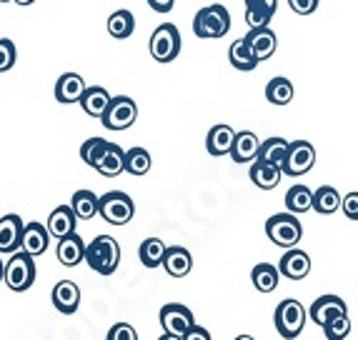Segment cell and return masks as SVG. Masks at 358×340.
<instances>
[{"instance_id": "44dd1931", "label": "cell", "mask_w": 358, "mask_h": 340, "mask_svg": "<svg viewBox=\"0 0 358 340\" xmlns=\"http://www.w3.org/2000/svg\"><path fill=\"white\" fill-rule=\"evenodd\" d=\"M110 93H108L106 88H101V85H85L83 96H80V108H83V113L90 115V118H101L103 110L108 108V103H110Z\"/></svg>"}, {"instance_id": "f546056e", "label": "cell", "mask_w": 358, "mask_h": 340, "mask_svg": "<svg viewBox=\"0 0 358 340\" xmlns=\"http://www.w3.org/2000/svg\"><path fill=\"white\" fill-rule=\"evenodd\" d=\"M136 30V18H133L131 10H115L110 18H108V33L115 38V40H126V38L133 36Z\"/></svg>"}, {"instance_id": "bcb514c9", "label": "cell", "mask_w": 358, "mask_h": 340, "mask_svg": "<svg viewBox=\"0 0 358 340\" xmlns=\"http://www.w3.org/2000/svg\"><path fill=\"white\" fill-rule=\"evenodd\" d=\"M158 340H183V338H178V335H171V333H166V335H161Z\"/></svg>"}, {"instance_id": "8992f818", "label": "cell", "mask_w": 358, "mask_h": 340, "mask_svg": "<svg viewBox=\"0 0 358 340\" xmlns=\"http://www.w3.org/2000/svg\"><path fill=\"white\" fill-rule=\"evenodd\" d=\"M98 215H103V221L110 223V226H126L136 215V205H133L131 195L120 191H110L98 198Z\"/></svg>"}, {"instance_id": "74e56055", "label": "cell", "mask_w": 358, "mask_h": 340, "mask_svg": "<svg viewBox=\"0 0 358 340\" xmlns=\"http://www.w3.org/2000/svg\"><path fill=\"white\" fill-rule=\"evenodd\" d=\"M273 15H275V13L266 10V8L245 6V23H248V28H266Z\"/></svg>"}, {"instance_id": "7c38bea8", "label": "cell", "mask_w": 358, "mask_h": 340, "mask_svg": "<svg viewBox=\"0 0 358 340\" xmlns=\"http://www.w3.org/2000/svg\"><path fill=\"white\" fill-rule=\"evenodd\" d=\"M278 273L286 275L288 281H303L310 273V258L308 253L299 251V248H286V256L281 258Z\"/></svg>"}, {"instance_id": "5b68a950", "label": "cell", "mask_w": 358, "mask_h": 340, "mask_svg": "<svg viewBox=\"0 0 358 340\" xmlns=\"http://www.w3.org/2000/svg\"><path fill=\"white\" fill-rule=\"evenodd\" d=\"M306 318H308V313H306L303 305H301L299 300L288 298V300H283V303H278V308H275V316H273L275 330L286 340L299 338V335L303 333Z\"/></svg>"}, {"instance_id": "2e32d148", "label": "cell", "mask_w": 358, "mask_h": 340, "mask_svg": "<svg viewBox=\"0 0 358 340\" xmlns=\"http://www.w3.org/2000/svg\"><path fill=\"white\" fill-rule=\"evenodd\" d=\"M58 260L66 265V268H76V265H80L83 263V256H85V243L83 238L73 230V233L63 235V238H58Z\"/></svg>"}, {"instance_id": "f907efd6", "label": "cell", "mask_w": 358, "mask_h": 340, "mask_svg": "<svg viewBox=\"0 0 358 340\" xmlns=\"http://www.w3.org/2000/svg\"><path fill=\"white\" fill-rule=\"evenodd\" d=\"M0 3H8V0H0Z\"/></svg>"}, {"instance_id": "7402d4cb", "label": "cell", "mask_w": 358, "mask_h": 340, "mask_svg": "<svg viewBox=\"0 0 358 340\" xmlns=\"http://www.w3.org/2000/svg\"><path fill=\"white\" fill-rule=\"evenodd\" d=\"M233 135H236V131H233L231 126H226V123L213 126L208 131V135H206V150L215 158L228 156V150H231V145H233Z\"/></svg>"}, {"instance_id": "277c9868", "label": "cell", "mask_w": 358, "mask_h": 340, "mask_svg": "<svg viewBox=\"0 0 358 340\" xmlns=\"http://www.w3.org/2000/svg\"><path fill=\"white\" fill-rule=\"evenodd\" d=\"M266 235L278 248H296L299 240L303 238V228L293 213H278L266 221Z\"/></svg>"}, {"instance_id": "f35d334b", "label": "cell", "mask_w": 358, "mask_h": 340, "mask_svg": "<svg viewBox=\"0 0 358 340\" xmlns=\"http://www.w3.org/2000/svg\"><path fill=\"white\" fill-rule=\"evenodd\" d=\"M18 60V50H15V43L8 40V38H0V73H8Z\"/></svg>"}, {"instance_id": "b9f144b4", "label": "cell", "mask_w": 358, "mask_h": 340, "mask_svg": "<svg viewBox=\"0 0 358 340\" xmlns=\"http://www.w3.org/2000/svg\"><path fill=\"white\" fill-rule=\"evenodd\" d=\"M288 6H291L293 13H299V15H310L318 8V0H288Z\"/></svg>"}, {"instance_id": "4316f807", "label": "cell", "mask_w": 358, "mask_h": 340, "mask_svg": "<svg viewBox=\"0 0 358 340\" xmlns=\"http://www.w3.org/2000/svg\"><path fill=\"white\" fill-rule=\"evenodd\" d=\"M286 150H288V140L273 135V138H268V140H263V143L258 145L256 161L273 163V165L281 168L283 165V158H286ZM281 173H283V170H281Z\"/></svg>"}, {"instance_id": "8fae6325", "label": "cell", "mask_w": 358, "mask_h": 340, "mask_svg": "<svg viewBox=\"0 0 358 340\" xmlns=\"http://www.w3.org/2000/svg\"><path fill=\"white\" fill-rule=\"evenodd\" d=\"M245 45L251 48L253 58L261 63V60H268L271 55L275 53V48H278V38H275L273 30L266 25V28H251L248 30V36H243Z\"/></svg>"}, {"instance_id": "8d00e7d4", "label": "cell", "mask_w": 358, "mask_h": 340, "mask_svg": "<svg viewBox=\"0 0 358 340\" xmlns=\"http://www.w3.org/2000/svg\"><path fill=\"white\" fill-rule=\"evenodd\" d=\"M323 333H326L329 340H346L348 333H351V320H348V316L331 318V320L323 325Z\"/></svg>"}, {"instance_id": "f6af8a7d", "label": "cell", "mask_w": 358, "mask_h": 340, "mask_svg": "<svg viewBox=\"0 0 358 340\" xmlns=\"http://www.w3.org/2000/svg\"><path fill=\"white\" fill-rule=\"evenodd\" d=\"M245 6H256V8H266V10L275 13V8H278V0H245Z\"/></svg>"}, {"instance_id": "4fadbf2b", "label": "cell", "mask_w": 358, "mask_h": 340, "mask_svg": "<svg viewBox=\"0 0 358 340\" xmlns=\"http://www.w3.org/2000/svg\"><path fill=\"white\" fill-rule=\"evenodd\" d=\"M23 226L20 215L10 213L0 218V253H15L20 251V235H23Z\"/></svg>"}, {"instance_id": "6da1fadb", "label": "cell", "mask_w": 358, "mask_h": 340, "mask_svg": "<svg viewBox=\"0 0 358 340\" xmlns=\"http://www.w3.org/2000/svg\"><path fill=\"white\" fill-rule=\"evenodd\" d=\"M83 260H88V265L96 270V273L113 275L115 268H118V263H120L118 240L110 238V235H98V238H93L88 243V248H85Z\"/></svg>"}, {"instance_id": "d6986e66", "label": "cell", "mask_w": 358, "mask_h": 340, "mask_svg": "<svg viewBox=\"0 0 358 340\" xmlns=\"http://www.w3.org/2000/svg\"><path fill=\"white\" fill-rule=\"evenodd\" d=\"M163 268L168 275L173 278H185V275L193 270V256L185 251L183 245H173V248H166V256H163Z\"/></svg>"}, {"instance_id": "ee69618b", "label": "cell", "mask_w": 358, "mask_h": 340, "mask_svg": "<svg viewBox=\"0 0 358 340\" xmlns=\"http://www.w3.org/2000/svg\"><path fill=\"white\" fill-rule=\"evenodd\" d=\"M148 6L153 8L155 13H171L176 6V0H148Z\"/></svg>"}, {"instance_id": "7a4b0ae2", "label": "cell", "mask_w": 358, "mask_h": 340, "mask_svg": "<svg viewBox=\"0 0 358 340\" xmlns=\"http://www.w3.org/2000/svg\"><path fill=\"white\" fill-rule=\"evenodd\" d=\"M3 283L15 293L28 290L36 283V260H33V256L23 251L10 253L8 263L3 265Z\"/></svg>"}, {"instance_id": "cb8c5ba5", "label": "cell", "mask_w": 358, "mask_h": 340, "mask_svg": "<svg viewBox=\"0 0 358 340\" xmlns=\"http://www.w3.org/2000/svg\"><path fill=\"white\" fill-rule=\"evenodd\" d=\"M283 173L281 168L273 165V163H266V161H253L251 165V180L256 188H261V191H273L275 185L281 183Z\"/></svg>"}, {"instance_id": "c3c4849f", "label": "cell", "mask_w": 358, "mask_h": 340, "mask_svg": "<svg viewBox=\"0 0 358 340\" xmlns=\"http://www.w3.org/2000/svg\"><path fill=\"white\" fill-rule=\"evenodd\" d=\"M236 340H256V338H253V335H238Z\"/></svg>"}, {"instance_id": "7dc6e473", "label": "cell", "mask_w": 358, "mask_h": 340, "mask_svg": "<svg viewBox=\"0 0 358 340\" xmlns=\"http://www.w3.org/2000/svg\"><path fill=\"white\" fill-rule=\"evenodd\" d=\"M13 3H18V6H33V3H36V0H13Z\"/></svg>"}, {"instance_id": "83f0119b", "label": "cell", "mask_w": 358, "mask_h": 340, "mask_svg": "<svg viewBox=\"0 0 358 340\" xmlns=\"http://www.w3.org/2000/svg\"><path fill=\"white\" fill-rule=\"evenodd\" d=\"M251 281L258 293H273L278 288V281H281V273L271 263H258L251 273Z\"/></svg>"}, {"instance_id": "4dcf8cb0", "label": "cell", "mask_w": 358, "mask_h": 340, "mask_svg": "<svg viewBox=\"0 0 358 340\" xmlns=\"http://www.w3.org/2000/svg\"><path fill=\"white\" fill-rule=\"evenodd\" d=\"M71 208L76 213V218L80 221H90L98 215V195L93 191H76L73 193Z\"/></svg>"}, {"instance_id": "836d02e7", "label": "cell", "mask_w": 358, "mask_h": 340, "mask_svg": "<svg viewBox=\"0 0 358 340\" xmlns=\"http://www.w3.org/2000/svg\"><path fill=\"white\" fill-rule=\"evenodd\" d=\"M138 256H141V263H143L145 268H161L163 256H166V243L161 238H145L141 243Z\"/></svg>"}, {"instance_id": "ba28073f", "label": "cell", "mask_w": 358, "mask_h": 340, "mask_svg": "<svg viewBox=\"0 0 358 340\" xmlns=\"http://www.w3.org/2000/svg\"><path fill=\"white\" fill-rule=\"evenodd\" d=\"M138 118V105L133 98L128 96H115L110 98L108 108L103 110L101 120L108 131H128Z\"/></svg>"}, {"instance_id": "d4e9b609", "label": "cell", "mask_w": 358, "mask_h": 340, "mask_svg": "<svg viewBox=\"0 0 358 340\" xmlns=\"http://www.w3.org/2000/svg\"><path fill=\"white\" fill-rule=\"evenodd\" d=\"M123 153H126V150L120 148V145L108 143L106 150H103L101 161L96 163V170L101 175H106V178H115V175H120L123 173Z\"/></svg>"}, {"instance_id": "e575fe53", "label": "cell", "mask_w": 358, "mask_h": 340, "mask_svg": "<svg viewBox=\"0 0 358 340\" xmlns=\"http://www.w3.org/2000/svg\"><path fill=\"white\" fill-rule=\"evenodd\" d=\"M310 195H313V191H310L308 185H293L291 191L286 193L288 213H293V215L308 213L310 210Z\"/></svg>"}, {"instance_id": "484cf974", "label": "cell", "mask_w": 358, "mask_h": 340, "mask_svg": "<svg viewBox=\"0 0 358 340\" xmlns=\"http://www.w3.org/2000/svg\"><path fill=\"white\" fill-rule=\"evenodd\" d=\"M338 208H341V195L331 185H321V188L313 191V195H310V210H316V213L331 215Z\"/></svg>"}, {"instance_id": "9a60e30c", "label": "cell", "mask_w": 358, "mask_h": 340, "mask_svg": "<svg viewBox=\"0 0 358 340\" xmlns=\"http://www.w3.org/2000/svg\"><path fill=\"white\" fill-rule=\"evenodd\" d=\"M308 316H310V320L316 323V325H321V328H323L331 318L346 316V303H343L338 295H321L316 303L310 305Z\"/></svg>"}, {"instance_id": "3957f363", "label": "cell", "mask_w": 358, "mask_h": 340, "mask_svg": "<svg viewBox=\"0 0 358 340\" xmlns=\"http://www.w3.org/2000/svg\"><path fill=\"white\" fill-rule=\"evenodd\" d=\"M231 28V13L221 3L201 8L193 18V33L198 38H223Z\"/></svg>"}, {"instance_id": "5bb4252c", "label": "cell", "mask_w": 358, "mask_h": 340, "mask_svg": "<svg viewBox=\"0 0 358 340\" xmlns=\"http://www.w3.org/2000/svg\"><path fill=\"white\" fill-rule=\"evenodd\" d=\"M48 230L43 223H28L23 226V235H20V251L28 253V256H43V253L48 251Z\"/></svg>"}, {"instance_id": "d6a6232c", "label": "cell", "mask_w": 358, "mask_h": 340, "mask_svg": "<svg viewBox=\"0 0 358 340\" xmlns=\"http://www.w3.org/2000/svg\"><path fill=\"white\" fill-rule=\"evenodd\" d=\"M153 165V158L145 148H131L123 153V170L131 175H145Z\"/></svg>"}, {"instance_id": "7bdbcfd3", "label": "cell", "mask_w": 358, "mask_h": 340, "mask_svg": "<svg viewBox=\"0 0 358 340\" xmlns=\"http://www.w3.org/2000/svg\"><path fill=\"white\" fill-rule=\"evenodd\" d=\"M183 340H210V333L206 328H201V325H193V328L183 335Z\"/></svg>"}, {"instance_id": "ffe728a7", "label": "cell", "mask_w": 358, "mask_h": 340, "mask_svg": "<svg viewBox=\"0 0 358 340\" xmlns=\"http://www.w3.org/2000/svg\"><path fill=\"white\" fill-rule=\"evenodd\" d=\"M53 305H55V311L66 313V316L76 313L78 305H80V288L73 281H60L58 286L53 288Z\"/></svg>"}, {"instance_id": "ac0fdd59", "label": "cell", "mask_w": 358, "mask_h": 340, "mask_svg": "<svg viewBox=\"0 0 358 340\" xmlns=\"http://www.w3.org/2000/svg\"><path fill=\"white\" fill-rule=\"evenodd\" d=\"M83 90H85L83 75H78V73H63L58 78V83H55V101L63 103V105H71V103L80 101Z\"/></svg>"}, {"instance_id": "d590c367", "label": "cell", "mask_w": 358, "mask_h": 340, "mask_svg": "<svg viewBox=\"0 0 358 340\" xmlns=\"http://www.w3.org/2000/svg\"><path fill=\"white\" fill-rule=\"evenodd\" d=\"M106 145H108L106 138H88V140H85V143L80 145V158H83L85 165L96 168V163L101 161Z\"/></svg>"}, {"instance_id": "ab89813d", "label": "cell", "mask_w": 358, "mask_h": 340, "mask_svg": "<svg viewBox=\"0 0 358 340\" xmlns=\"http://www.w3.org/2000/svg\"><path fill=\"white\" fill-rule=\"evenodd\" d=\"M106 340H138V333L133 325H128V323H115L113 328L108 330Z\"/></svg>"}, {"instance_id": "52a82bcc", "label": "cell", "mask_w": 358, "mask_h": 340, "mask_svg": "<svg viewBox=\"0 0 358 340\" xmlns=\"http://www.w3.org/2000/svg\"><path fill=\"white\" fill-rule=\"evenodd\" d=\"M180 53V30L173 23H163L150 36V55L155 63H171Z\"/></svg>"}, {"instance_id": "1f68e13d", "label": "cell", "mask_w": 358, "mask_h": 340, "mask_svg": "<svg viewBox=\"0 0 358 340\" xmlns=\"http://www.w3.org/2000/svg\"><path fill=\"white\" fill-rule=\"evenodd\" d=\"M266 101L273 105H288L293 101V83L283 75H275L266 85Z\"/></svg>"}, {"instance_id": "30bf717a", "label": "cell", "mask_w": 358, "mask_h": 340, "mask_svg": "<svg viewBox=\"0 0 358 340\" xmlns=\"http://www.w3.org/2000/svg\"><path fill=\"white\" fill-rule=\"evenodd\" d=\"M161 325L166 333L178 335L183 338L188 330L196 325V318H193V311H188L185 305L180 303H168L161 308Z\"/></svg>"}, {"instance_id": "60d3db41", "label": "cell", "mask_w": 358, "mask_h": 340, "mask_svg": "<svg viewBox=\"0 0 358 340\" xmlns=\"http://www.w3.org/2000/svg\"><path fill=\"white\" fill-rule=\"evenodd\" d=\"M341 205H343V213H346L348 221H358V193H348L341 200Z\"/></svg>"}, {"instance_id": "681fc988", "label": "cell", "mask_w": 358, "mask_h": 340, "mask_svg": "<svg viewBox=\"0 0 358 340\" xmlns=\"http://www.w3.org/2000/svg\"><path fill=\"white\" fill-rule=\"evenodd\" d=\"M0 283H3V260H0Z\"/></svg>"}, {"instance_id": "9c48e42d", "label": "cell", "mask_w": 358, "mask_h": 340, "mask_svg": "<svg viewBox=\"0 0 358 340\" xmlns=\"http://www.w3.org/2000/svg\"><path fill=\"white\" fill-rule=\"evenodd\" d=\"M313 165H316V148L308 140H293V143H288L286 158H283V165H281L283 175L299 178V175L308 173Z\"/></svg>"}, {"instance_id": "f1b7e54d", "label": "cell", "mask_w": 358, "mask_h": 340, "mask_svg": "<svg viewBox=\"0 0 358 340\" xmlns=\"http://www.w3.org/2000/svg\"><path fill=\"white\" fill-rule=\"evenodd\" d=\"M228 60H231V66L236 68V71H243V73L256 71V66H258V60L253 58L251 48L245 45L243 38H238V40L231 43V50H228Z\"/></svg>"}, {"instance_id": "e0dca14e", "label": "cell", "mask_w": 358, "mask_h": 340, "mask_svg": "<svg viewBox=\"0 0 358 340\" xmlns=\"http://www.w3.org/2000/svg\"><path fill=\"white\" fill-rule=\"evenodd\" d=\"M258 145H261V140H258L256 133L241 131L233 135V145H231V150H228V156L236 163H253L256 161Z\"/></svg>"}, {"instance_id": "603a6c76", "label": "cell", "mask_w": 358, "mask_h": 340, "mask_svg": "<svg viewBox=\"0 0 358 340\" xmlns=\"http://www.w3.org/2000/svg\"><path fill=\"white\" fill-rule=\"evenodd\" d=\"M76 213H73V208L71 205H58V208L50 213V218H48V235L50 238H63V235H68V233H73L76 230Z\"/></svg>"}]
</instances>
